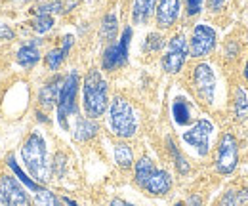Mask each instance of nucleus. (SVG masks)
I'll return each mask as SVG.
<instances>
[{"instance_id": "1", "label": "nucleus", "mask_w": 248, "mask_h": 206, "mask_svg": "<svg viewBox=\"0 0 248 206\" xmlns=\"http://www.w3.org/2000/svg\"><path fill=\"white\" fill-rule=\"evenodd\" d=\"M21 158L36 183L50 181V164L46 158V142L38 132H32L21 147Z\"/></svg>"}, {"instance_id": "2", "label": "nucleus", "mask_w": 248, "mask_h": 206, "mask_svg": "<svg viewBox=\"0 0 248 206\" xmlns=\"http://www.w3.org/2000/svg\"><path fill=\"white\" fill-rule=\"evenodd\" d=\"M84 111L90 118L101 117L107 111V82L97 69H90L84 77Z\"/></svg>"}, {"instance_id": "3", "label": "nucleus", "mask_w": 248, "mask_h": 206, "mask_svg": "<svg viewBox=\"0 0 248 206\" xmlns=\"http://www.w3.org/2000/svg\"><path fill=\"white\" fill-rule=\"evenodd\" d=\"M136 181L151 195H166L172 189V177L166 170L155 168L153 160L143 157L136 164Z\"/></svg>"}, {"instance_id": "4", "label": "nucleus", "mask_w": 248, "mask_h": 206, "mask_svg": "<svg viewBox=\"0 0 248 206\" xmlns=\"http://www.w3.org/2000/svg\"><path fill=\"white\" fill-rule=\"evenodd\" d=\"M109 126L115 136L119 138H132L138 130V120L132 105L124 97H115L109 107Z\"/></svg>"}, {"instance_id": "5", "label": "nucleus", "mask_w": 248, "mask_h": 206, "mask_svg": "<svg viewBox=\"0 0 248 206\" xmlns=\"http://www.w3.org/2000/svg\"><path fill=\"white\" fill-rule=\"evenodd\" d=\"M78 73L73 71L65 77L63 80L62 92L58 97V122L63 130H69V122L67 118L71 117L73 113H77V92H78Z\"/></svg>"}, {"instance_id": "6", "label": "nucleus", "mask_w": 248, "mask_h": 206, "mask_svg": "<svg viewBox=\"0 0 248 206\" xmlns=\"http://www.w3.org/2000/svg\"><path fill=\"white\" fill-rule=\"evenodd\" d=\"M212 132H214V124L210 120H206V118H201L187 132H184V142L187 145L195 147V151L201 157H204L210 151V136H212Z\"/></svg>"}, {"instance_id": "7", "label": "nucleus", "mask_w": 248, "mask_h": 206, "mask_svg": "<svg viewBox=\"0 0 248 206\" xmlns=\"http://www.w3.org/2000/svg\"><path fill=\"white\" fill-rule=\"evenodd\" d=\"M239 162V145L233 134H225L219 142L216 153V170L219 174L227 176L237 168Z\"/></svg>"}, {"instance_id": "8", "label": "nucleus", "mask_w": 248, "mask_h": 206, "mask_svg": "<svg viewBox=\"0 0 248 206\" xmlns=\"http://www.w3.org/2000/svg\"><path fill=\"white\" fill-rule=\"evenodd\" d=\"M193 82H195V88L199 97L212 105L214 103V97H216V77H214V71L210 65L206 63H201L195 67V73H193Z\"/></svg>"}, {"instance_id": "9", "label": "nucleus", "mask_w": 248, "mask_h": 206, "mask_svg": "<svg viewBox=\"0 0 248 206\" xmlns=\"http://www.w3.org/2000/svg\"><path fill=\"white\" fill-rule=\"evenodd\" d=\"M189 54V48H187V40L184 34H176L170 42H168V50L162 58V67L166 73L174 75V73H180V69L184 67Z\"/></svg>"}, {"instance_id": "10", "label": "nucleus", "mask_w": 248, "mask_h": 206, "mask_svg": "<svg viewBox=\"0 0 248 206\" xmlns=\"http://www.w3.org/2000/svg\"><path fill=\"white\" fill-rule=\"evenodd\" d=\"M130 40H132V29L126 27L123 31V36L119 38V42L111 44L105 52H103V69L105 71H113L117 67H123L128 61V48H130Z\"/></svg>"}, {"instance_id": "11", "label": "nucleus", "mask_w": 248, "mask_h": 206, "mask_svg": "<svg viewBox=\"0 0 248 206\" xmlns=\"http://www.w3.org/2000/svg\"><path fill=\"white\" fill-rule=\"evenodd\" d=\"M216 46V31L210 25L199 23L193 34H191V44H189V52L193 58H204L206 54H210Z\"/></svg>"}, {"instance_id": "12", "label": "nucleus", "mask_w": 248, "mask_h": 206, "mask_svg": "<svg viewBox=\"0 0 248 206\" xmlns=\"http://www.w3.org/2000/svg\"><path fill=\"white\" fill-rule=\"evenodd\" d=\"M0 201L6 206H29L31 201L19 181L12 176H0Z\"/></svg>"}, {"instance_id": "13", "label": "nucleus", "mask_w": 248, "mask_h": 206, "mask_svg": "<svg viewBox=\"0 0 248 206\" xmlns=\"http://www.w3.org/2000/svg\"><path fill=\"white\" fill-rule=\"evenodd\" d=\"M180 14V0H158L156 8V23L162 29H168L174 25Z\"/></svg>"}, {"instance_id": "14", "label": "nucleus", "mask_w": 248, "mask_h": 206, "mask_svg": "<svg viewBox=\"0 0 248 206\" xmlns=\"http://www.w3.org/2000/svg\"><path fill=\"white\" fill-rule=\"evenodd\" d=\"M63 77H54L50 82H46L40 92H38V99H40V105L42 107H46V109H50L56 101H58V97H60V92H62V86H63Z\"/></svg>"}, {"instance_id": "15", "label": "nucleus", "mask_w": 248, "mask_h": 206, "mask_svg": "<svg viewBox=\"0 0 248 206\" xmlns=\"http://www.w3.org/2000/svg\"><path fill=\"white\" fill-rule=\"evenodd\" d=\"M73 42H75L73 34H67V36L63 38L62 48H56V50H50V52H48L46 63H48V67H50L52 71H58V69H60V65L65 61L67 54H69V50H71V46H73Z\"/></svg>"}, {"instance_id": "16", "label": "nucleus", "mask_w": 248, "mask_h": 206, "mask_svg": "<svg viewBox=\"0 0 248 206\" xmlns=\"http://www.w3.org/2000/svg\"><path fill=\"white\" fill-rule=\"evenodd\" d=\"M156 0H136L134 2V10H132V19L136 25H143L147 23V19L151 17L153 10H155Z\"/></svg>"}, {"instance_id": "17", "label": "nucleus", "mask_w": 248, "mask_h": 206, "mask_svg": "<svg viewBox=\"0 0 248 206\" xmlns=\"http://www.w3.org/2000/svg\"><path fill=\"white\" fill-rule=\"evenodd\" d=\"M38 59H40V52H38V44L31 40V42H27V44H23L21 48H19V52H17V63L21 65V67H32L34 63H38Z\"/></svg>"}, {"instance_id": "18", "label": "nucleus", "mask_w": 248, "mask_h": 206, "mask_svg": "<svg viewBox=\"0 0 248 206\" xmlns=\"http://www.w3.org/2000/svg\"><path fill=\"white\" fill-rule=\"evenodd\" d=\"M172 117L174 122L180 126H186L191 122V105L187 103L186 97H176L172 103Z\"/></svg>"}, {"instance_id": "19", "label": "nucleus", "mask_w": 248, "mask_h": 206, "mask_svg": "<svg viewBox=\"0 0 248 206\" xmlns=\"http://www.w3.org/2000/svg\"><path fill=\"white\" fill-rule=\"evenodd\" d=\"M97 132V124L93 122V118H78L77 120V126H75V138L78 142H86L95 136Z\"/></svg>"}, {"instance_id": "20", "label": "nucleus", "mask_w": 248, "mask_h": 206, "mask_svg": "<svg viewBox=\"0 0 248 206\" xmlns=\"http://www.w3.org/2000/svg\"><path fill=\"white\" fill-rule=\"evenodd\" d=\"M235 118L239 122L248 120V94L243 86L235 90Z\"/></svg>"}, {"instance_id": "21", "label": "nucleus", "mask_w": 248, "mask_h": 206, "mask_svg": "<svg viewBox=\"0 0 248 206\" xmlns=\"http://www.w3.org/2000/svg\"><path fill=\"white\" fill-rule=\"evenodd\" d=\"M117 31H119L117 16L115 14H107L105 19H103V23H101V38L107 40V42H111V40H115Z\"/></svg>"}, {"instance_id": "22", "label": "nucleus", "mask_w": 248, "mask_h": 206, "mask_svg": "<svg viewBox=\"0 0 248 206\" xmlns=\"http://www.w3.org/2000/svg\"><path fill=\"white\" fill-rule=\"evenodd\" d=\"M8 164H10V168L16 172L17 179H19L23 185H27L31 191H34V193H36V191H40V189H42V185H40V183H36L32 177H29L27 174H25V172H23V170H21V168H19V166H17V162H16V158H14L12 155L8 157Z\"/></svg>"}, {"instance_id": "23", "label": "nucleus", "mask_w": 248, "mask_h": 206, "mask_svg": "<svg viewBox=\"0 0 248 206\" xmlns=\"http://www.w3.org/2000/svg\"><path fill=\"white\" fill-rule=\"evenodd\" d=\"M115 160L121 168H130L132 162H134V155H132V149L128 147L126 143H119L115 145Z\"/></svg>"}, {"instance_id": "24", "label": "nucleus", "mask_w": 248, "mask_h": 206, "mask_svg": "<svg viewBox=\"0 0 248 206\" xmlns=\"http://www.w3.org/2000/svg\"><path fill=\"white\" fill-rule=\"evenodd\" d=\"M34 205L36 206H62L60 203V199L52 193V191H48V189H40V191H36L34 193Z\"/></svg>"}, {"instance_id": "25", "label": "nucleus", "mask_w": 248, "mask_h": 206, "mask_svg": "<svg viewBox=\"0 0 248 206\" xmlns=\"http://www.w3.org/2000/svg\"><path fill=\"white\" fill-rule=\"evenodd\" d=\"M31 25L38 34H44V32H48L54 27V17L48 16V14H36V17L32 19Z\"/></svg>"}, {"instance_id": "26", "label": "nucleus", "mask_w": 248, "mask_h": 206, "mask_svg": "<svg viewBox=\"0 0 248 206\" xmlns=\"http://www.w3.org/2000/svg\"><path fill=\"white\" fill-rule=\"evenodd\" d=\"M168 147H170V153H172V157H174V162H176L178 172H180V174H187V172H189V164H187V160L184 158V155L178 151L176 143H174L170 138H168Z\"/></svg>"}, {"instance_id": "27", "label": "nucleus", "mask_w": 248, "mask_h": 206, "mask_svg": "<svg viewBox=\"0 0 248 206\" xmlns=\"http://www.w3.org/2000/svg\"><path fill=\"white\" fill-rule=\"evenodd\" d=\"M62 10H63L62 0H46V2H42V4H38V6L34 8L36 14H48V16L58 14V12H62Z\"/></svg>"}, {"instance_id": "28", "label": "nucleus", "mask_w": 248, "mask_h": 206, "mask_svg": "<svg viewBox=\"0 0 248 206\" xmlns=\"http://www.w3.org/2000/svg\"><path fill=\"white\" fill-rule=\"evenodd\" d=\"M162 46H164V38L158 32H151L143 42V50L145 52H158Z\"/></svg>"}, {"instance_id": "29", "label": "nucleus", "mask_w": 248, "mask_h": 206, "mask_svg": "<svg viewBox=\"0 0 248 206\" xmlns=\"http://www.w3.org/2000/svg\"><path fill=\"white\" fill-rule=\"evenodd\" d=\"M221 206H243V199L235 191H227L221 199Z\"/></svg>"}, {"instance_id": "30", "label": "nucleus", "mask_w": 248, "mask_h": 206, "mask_svg": "<svg viewBox=\"0 0 248 206\" xmlns=\"http://www.w3.org/2000/svg\"><path fill=\"white\" fill-rule=\"evenodd\" d=\"M187 16H197L202 10V0H186Z\"/></svg>"}, {"instance_id": "31", "label": "nucleus", "mask_w": 248, "mask_h": 206, "mask_svg": "<svg viewBox=\"0 0 248 206\" xmlns=\"http://www.w3.org/2000/svg\"><path fill=\"white\" fill-rule=\"evenodd\" d=\"M0 38H2V40H12V38H14V31L10 29L8 25L0 23Z\"/></svg>"}, {"instance_id": "32", "label": "nucleus", "mask_w": 248, "mask_h": 206, "mask_svg": "<svg viewBox=\"0 0 248 206\" xmlns=\"http://www.w3.org/2000/svg\"><path fill=\"white\" fill-rule=\"evenodd\" d=\"M65 157L63 155H56V164H54V170L58 172V176H62L63 174V166H65Z\"/></svg>"}, {"instance_id": "33", "label": "nucleus", "mask_w": 248, "mask_h": 206, "mask_svg": "<svg viewBox=\"0 0 248 206\" xmlns=\"http://www.w3.org/2000/svg\"><path fill=\"white\" fill-rule=\"evenodd\" d=\"M225 2H227V0H208V6H210L214 12H219V10L225 6Z\"/></svg>"}, {"instance_id": "34", "label": "nucleus", "mask_w": 248, "mask_h": 206, "mask_svg": "<svg viewBox=\"0 0 248 206\" xmlns=\"http://www.w3.org/2000/svg\"><path fill=\"white\" fill-rule=\"evenodd\" d=\"M109 206H134V205L126 203V201H123V199H115V201H111V205Z\"/></svg>"}, {"instance_id": "35", "label": "nucleus", "mask_w": 248, "mask_h": 206, "mask_svg": "<svg viewBox=\"0 0 248 206\" xmlns=\"http://www.w3.org/2000/svg\"><path fill=\"white\" fill-rule=\"evenodd\" d=\"M189 206H201V197H195V195H193V197L189 199Z\"/></svg>"}, {"instance_id": "36", "label": "nucleus", "mask_w": 248, "mask_h": 206, "mask_svg": "<svg viewBox=\"0 0 248 206\" xmlns=\"http://www.w3.org/2000/svg\"><path fill=\"white\" fill-rule=\"evenodd\" d=\"M65 205H67V206H78L75 201H71V199H65Z\"/></svg>"}, {"instance_id": "37", "label": "nucleus", "mask_w": 248, "mask_h": 206, "mask_svg": "<svg viewBox=\"0 0 248 206\" xmlns=\"http://www.w3.org/2000/svg\"><path fill=\"white\" fill-rule=\"evenodd\" d=\"M245 75H247V79H248V63H247V67H245Z\"/></svg>"}, {"instance_id": "38", "label": "nucleus", "mask_w": 248, "mask_h": 206, "mask_svg": "<svg viewBox=\"0 0 248 206\" xmlns=\"http://www.w3.org/2000/svg\"><path fill=\"white\" fill-rule=\"evenodd\" d=\"M174 206H186V205H184V203H176Z\"/></svg>"}, {"instance_id": "39", "label": "nucleus", "mask_w": 248, "mask_h": 206, "mask_svg": "<svg viewBox=\"0 0 248 206\" xmlns=\"http://www.w3.org/2000/svg\"><path fill=\"white\" fill-rule=\"evenodd\" d=\"M0 206H6V205H4V203H2V201H0Z\"/></svg>"}, {"instance_id": "40", "label": "nucleus", "mask_w": 248, "mask_h": 206, "mask_svg": "<svg viewBox=\"0 0 248 206\" xmlns=\"http://www.w3.org/2000/svg\"><path fill=\"white\" fill-rule=\"evenodd\" d=\"M21 2H25V0H21Z\"/></svg>"}]
</instances>
